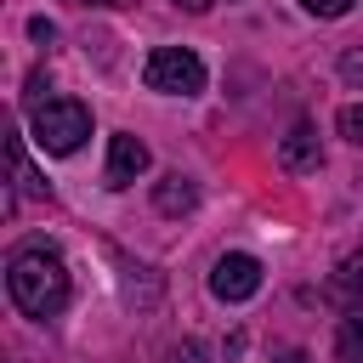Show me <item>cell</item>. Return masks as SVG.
<instances>
[{
  "label": "cell",
  "mask_w": 363,
  "mask_h": 363,
  "mask_svg": "<svg viewBox=\"0 0 363 363\" xmlns=\"http://www.w3.org/2000/svg\"><path fill=\"white\" fill-rule=\"evenodd\" d=\"M329 289H335L340 301H363V250L335 267V284H329Z\"/></svg>",
  "instance_id": "ba28073f"
},
{
  "label": "cell",
  "mask_w": 363,
  "mask_h": 363,
  "mask_svg": "<svg viewBox=\"0 0 363 363\" xmlns=\"http://www.w3.org/2000/svg\"><path fill=\"white\" fill-rule=\"evenodd\" d=\"M193 204H199V182H193V176L170 170V176L153 182V210H159V216H187Z\"/></svg>",
  "instance_id": "52a82bcc"
},
{
  "label": "cell",
  "mask_w": 363,
  "mask_h": 363,
  "mask_svg": "<svg viewBox=\"0 0 363 363\" xmlns=\"http://www.w3.org/2000/svg\"><path fill=\"white\" fill-rule=\"evenodd\" d=\"M278 164H284L289 176H312V170L323 164V147H318V130H312L306 119H301V125H295V130H289V136L278 142Z\"/></svg>",
  "instance_id": "8992f818"
},
{
  "label": "cell",
  "mask_w": 363,
  "mask_h": 363,
  "mask_svg": "<svg viewBox=\"0 0 363 363\" xmlns=\"http://www.w3.org/2000/svg\"><path fill=\"white\" fill-rule=\"evenodd\" d=\"M335 346H340V357H346V363H363V306L340 323V340H335Z\"/></svg>",
  "instance_id": "30bf717a"
},
{
  "label": "cell",
  "mask_w": 363,
  "mask_h": 363,
  "mask_svg": "<svg viewBox=\"0 0 363 363\" xmlns=\"http://www.w3.org/2000/svg\"><path fill=\"white\" fill-rule=\"evenodd\" d=\"M182 11H210V0H176Z\"/></svg>",
  "instance_id": "2e32d148"
},
{
  "label": "cell",
  "mask_w": 363,
  "mask_h": 363,
  "mask_svg": "<svg viewBox=\"0 0 363 363\" xmlns=\"http://www.w3.org/2000/svg\"><path fill=\"white\" fill-rule=\"evenodd\" d=\"M6 153H11V182L45 199V182H34V170H28V159H23V136H6Z\"/></svg>",
  "instance_id": "9c48e42d"
},
{
  "label": "cell",
  "mask_w": 363,
  "mask_h": 363,
  "mask_svg": "<svg viewBox=\"0 0 363 363\" xmlns=\"http://www.w3.org/2000/svg\"><path fill=\"white\" fill-rule=\"evenodd\" d=\"M335 125H340V136H346V142H352V147H363V102H346V108H340V119H335Z\"/></svg>",
  "instance_id": "8fae6325"
},
{
  "label": "cell",
  "mask_w": 363,
  "mask_h": 363,
  "mask_svg": "<svg viewBox=\"0 0 363 363\" xmlns=\"http://www.w3.org/2000/svg\"><path fill=\"white\" fill-rule=\"evenodd\" d=\"M28 130H34V147H40V153L68 159V153H79V142L91 136V108L74 102V96L34 102V108H28Z\"/></svg>",
  "instance_id": "7a4b0ae2"
},
{
  "label": "cell",
  "mask_w": 363,
  "mask_h": 363,
  "mask_svg": "<svg viewBox=\"0 0 363 363\" xmlns=\"http://www.w3.org/2000/svg\"><path fill=\"white\" fill-rule=\"evenodd\" d=\"M301 11H312V17H346L352 0H301Z\"/></svg>",
  "instance_id": "4fadbf2b"
},
{
  "label": "cell",
  "mask_w": 363,
  "mask_h": 363,
  "mask_svg": "<svg viewBox=\"0 0 363 363\" xmlns=\"http://www.w3.org/2000/svg\"><path fill=\"white\" fill-rule=\"evenodd\" d=\"M28 34H34V40H45V45H51V40H57V28H51V23H45V17H34V23H28Z\"/></svg>",
  "instance_id": "9a60e30c"
},
{
  "label": "cell",
  "mask_w": 363,
  "mask_h": 363,
  "mask_svg": "<svg viewBox=\"0 0 363 363\" xmlns=\"http://www.w3.org/2000/svg\"><path fill=\"white\" fill-rule=\"evenodd\" d=\"M340 74H346L352 85H363V51H346V57H340Z\"/></svg>",
  "instance_id": "5bb4252c"
},
{
  "label": "cell",
  "mask_w": 363,
  "mask_h": 363,
  "mask_svg": "<svg viewBox=\"0 0 363 363\" xmlns=\"http://www.w3.org/2000/svg\"><path fill=\"white\" fill-rule=\"evenodd\" d=\"M147 91H164V96H199L204 91V62L187 51V45H159L142 68Z\"/></svg>",
  "instance_id": "3957f363"
},
{
  "label": "cell",
  "mask_w": 363,
  "mask_h": 363,
  "mask_svg": "<svg viewBox=\"0 0 363 363\" xmlns=\"http://www.w3.org/2000/svg\"><path fill=\"white\" fill-rule=\"evenodd\" d=\"M159 363H210V352H204L199 340H176V346H170Z\"/></svg>",
  "instance_id": "7c38bea8"
},
{
  "label": "cell",
  "mask_w": 363,
  "mask_h": 363,
  "mask_svg": "<svg viewBox=\"0 0 363 363\" xmlns=\"http://www.w3.org/2000/svg\"><path fill=\"white\" fill-rule=\"evenodd\" d=\"M147 164H153V159H147V142H142V136H113V142H108V170H102V182H108V187H130L136 176H147Z\"/></svg>",
  "instance_id": "5b68a950"
},
{
  "label": "cell",
  "mask_w": 363,
  "mask_h": 363,
  "mask_svg": "<svg viewBox=\"0 0 363 363\" xmlns=\"http://www.w3.org/2000/svg\"><path fill=\"white\" fill-rule=\"evenodd\" d=\"M278 357H284V363H306V357H301V352H278Z\"/></svg>",
  "instance_id": "ac0fdd59"
},
{
  "label": "cell",
  "mask_w": 363,
  "mask_h": 363,
  "mask_svg": "<svg viewBox=\"0 0 363 363\" xmlns=\"http://www.w3.org/2000/svg\"><path fill=\"white\" fill-rule=\"evenodd\" d=\"M255 289H261V261H255V255H244V250H227V255L210 267V295H216V301L238 306V301H250Z\"/></svg>",
  "instance_id": "277c9868"
},
{
  "label": "cell",
  "mask_w": 363,
  "mask_h": 363,
  "mask_svg": "<svg viewBox=\"0 0 363 363\" xmlns=\"http://www.w3.org/2000/svg\"><path fill=\"white\" fill-rule=\"evenodd\" d=\"M6 289L23 318H57L68 306V267L51 244H23L6 261Z\"/></svg>",
  "instance_id": "6da1fadb"
},
{
  "label": "cell",
  "mask_w": 363,
  "mask_h": 363,
  "mask_svg": "<svg viewBox=\"0 0 363 363\" xmlns=\"http://www.w3.org/2000/svg\"><path fill=\"white\" fill-rule=\"evenodd\" d=\"M74 6H130V0H74Z\"/></svg>",
  "instance_id": "e0dca14e"
}]
</instances>
